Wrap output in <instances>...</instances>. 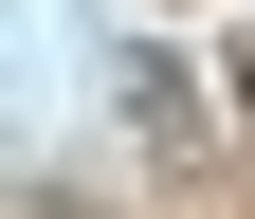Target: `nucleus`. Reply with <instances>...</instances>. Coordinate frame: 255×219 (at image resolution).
<instances>
[{
    "instance_id": "nucleus-1",
    "label": "nucleus",
    "mask_w": 255,
    "mask_h": 219,
    "mask_svg": "<svg viewBox=\"0 0 255 219\" xmlns=\"http://www.w3.org/2000/svg\"><path fill=\"white\" fill-rule=\"evenodd\" d=\"M237 110H255V18H237Z\"/></svg>"
}]
</instances>
